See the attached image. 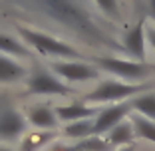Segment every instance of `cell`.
I'll list each match as a JSON object with an SVG mask.
<instances>
[{
    "mask_svg": "<svg viewBox=\"0 0 155 151\" xmlns=\"http://www.w3.org/2000/svg\"><path fill=\"white\" fill-rule=\"evenodd\" d=\"M34 8L42 10L46 16L60 22L62 26L70 28L78 36H82L91 46H105L111 50H123L117 42L105 32L104 28L94 20L90 12L84 6H80L76 0H24Z\"/></svg>",
    "mask_w": 155,
    "mask_h": 151,
    "instance_id": "6da1fadb",
    "label": "cell"
},
{
    "mask_svg": "<svg viewBox=\"0 0 155 151\" xmlns=\"http://www.w3.org/2000/svg\"><path fill=\"white\" fill-rule=\"evenodd\" d=\"M151 84H127V82H101L96 90H91L86 96V101L91 103H121V101L129 100V97H137V94L141 96V92L149 90Z\"/></svg>",
    "mask_w": 155,
    "mask_h": 151,
    "instance_id": "7a4b0ae2",
    "label": "cell"
},
{
    "mask_svg": "<svg viewBox=\"0 0 155 151\" xmlns=\"http://www.w3.org/2000/svg\"><path fill=\"white\" fill-rule=\"evenodd\" d=\"M18 34L24 38L26 44L34 48V50L42 52L46 56H56V58H70V60H80L82 54L72 48L70 44L58 40L54 36H48V34H42V32H36L32 28H26V26H18Z\"/></svg>",
    "mask_w": 155,
    "mask_h": 151,
    "instance_id": "3957f363",
    "label": "cell"
},
{
    "mask_svg": "<svg viewBox=\"0 0 155 151\" xmlns=\"http://www.w3.org/2000/svg\"><path fill=\"white\" fill-rule=\"evenodd\" d=\"M96 64L101 70L114 74L117 78H121V82L127 84H135V82H143L155 74V68L145 62H133V60H123V58H111V56H104L97 58Z\"/></svg>",
    "mask_w": 155,
    "mask_h": 151,
    "instance_id": "277c9868",
    "label": "cell"
},
{
    "mask_svg": "<svg viewBox=\"0 0 155 151\" xmlns=\"http://www.w3.org/2000/svg\"><path fill=\"white\" fill-rule=\"evenodd\" d=\"M28 94L32 96H70L74 90L68 84L60 82L48 70H34L28 78Z\"/></svg>",
    "mask_w": 155,
    "mask_h": 151,
    "instance_id": "5b68a950",
    "label": "cell"
},
{
    "mask_svg": "<svg viewBox=\"0 0 155 151\" xmlns=\"http://www.w3.org/2000/svg\"><path fill=\"white\" fill-rule=\"evenodd\" d=\"M133 111L129 101H121V103H114L110 107L101 110L94 119V135H104L110 133L115 125H119L123 121V117H127Z\"/></svg>",
    "mask_w": 155,
    "mask_h": 151,
    "instance_id": "8992f818",
    "label": "cell"
},
{
    "mask_svg": "<svg viewBox=\"0 0 155 151\" xmlns=\"http://www.w3.org/2000/svg\"><path fill=\"white\" fill-rule=\"evenodd\" d=\"M52 70L68 82H90L100 76L97 68L82 62H52Z\"/></svg>",
    "mask_w": 155,
    "mask_h": 151,
    "instance_id": "52a82bcc",
    "label": "cell"
},
{
    "mask_svg": "<svg viewBox=\"0 0 155 151\" xmlns=\"http://www.w3.org/2000/svg\"><path fill=\"white\" fill-rule=\"evenodd\" d=\"M26 129V117L10 105L0 107V139H18Z\"/></svg>",
    "mask_w": 155,
    "mask_h": 151,
    "instance_id": "ba28073f",
    "label": "cell"
},
{
    "mask_svg": "<svg viewBox=\"0 0 155 151\" xmlns=\"http://www.w3.org/2000/svg\"><path fill=\"white\" fill-rule=\"evenodd\" d=\"M145 44H147V30L145 22L139 20L131 30L125 32L123 36V50L137 62H145Z\"/></svg>",
    "mask_w": 155,
    "mask_h": 151,
    "instance_id": "9c48e42d",
    "label": "cell"
},
{
    "mask_svg": "<svg viewBox=\"0 0 155 151\" xmlns=\"http://www.w3.org/2000/svg\"><path fill=\"white\" fill-rule=\"evenodd\" d=\"M58 115H56V110H52L50 105H34L32 110L28 111V123H32L34 127L44 129V131H52V129L58 127Z\"/></svg>",
    "mask_w": 155,
    "mask_h": 151,
    "instance_id": "30bf717a",
    "label": "cell"
},
{
    "mask_svg": "<svg viewBox=\"0 0 155 151\" xmlns=\"http://www.w3.org/2000/svg\"><path fill=\"white\" fill-rule=\"evenodd\" d=\"M100 111L96 107H90L86 103H70V105H58L56 107V115L60 121L64 123H74V121H82V119H91Z\"/></svg>",
    "mask_w": 155,
    "mask_h": 151,
    "instance_id": "8fae6325",
    "label": "cell"
},
{
    "mask_svg": "<svg viewBox=\"0 0 155 151\" xmlns=\"http://www.w3.org/2000/svg\"><path fill=\"white\" fill-rule=\"evenodd\" d=\"M26 76V68L14 62L8 54H0V84H12L18 82Z\"/></svg>",
    "mask_w": 155,
    "mask_h": 151,
    "instance_id": "7c38bea8",
    "label": "cell"
},
{
    "mask_svg": "<svg viewBox=\"0 0 155 151\" xmlns=\"http://www.w3.org/2000/svg\"><path fill=\"white\" fill-rule=\"evenodd\" d=\"M135 129H133L131 121H121L119 125H115L110 133H107V143L111 147H127L133 145V139H135Z\"/></svg>",
    "mask_w": 155,
    "mask_h": 151,
    "instance_id": "4fadbf2b",
    "label": "cell"
},
{
    "mask_svg": "<svg viewBox=\"0 0 155 151\" xmlns=\"http://www.w3.org/2000/svg\"><path fill=\"white\" fill-rule=\"evenodd\" d=\"M129 103H131L135 113L155 121V94H141V96L133 97Z\"/></svg>",
    "mask_w": 155,
    "mask_h": 151,
    "instance_id": "5bb4252c",
    "label": "cell"
},
{
    "mask_svg": "<svg viewBox=\"0 0 155 151\" xmlns=\"http://www.w3.org/2000/svg\"><path fill=\"white\" fill-rule=\"evenodd\" d=\"M129 121L133 123L135 135L139 139H145V141H149V143H155V121H151V119L143 117V115H139V113L131 115Z\"/></svg>",
    "mask_w": 155,
    "mask_h": 151,
    "instance_id": "9a60e30c",
    "label": "cell"
},
{
    "mask_svg": "<svg viewBox=\"0 0 155 151\" xmlns=\"http://www.w3.org/2000/svg\"><path fill=\"white\" fill-rule=\"evenodd\" d=\"M54 137H56V135L52 131L30 133V135H26V137L22 139V143H20V151H38V149H42L44 145H48Z\"/></svg>",
    "mask_w": 155,
    "mask_h": 151,
    "instance_id": "2e32d148",
    "label": "cell"
},
{
    "mask_svg": "<svg viewBox=\"0 0 155 151\" xmlns=\"http://www.w3.org/2000/svg\"><path fill=\"white\" fill-rule=\"evenodd\" d=\"M64 133L72 139H86L94 135V119H82V121H74V123H68L64 129Z\"/></svg>",
    "mask_w": 155,
    "mask_h": 151,
    "instance_id": "e0dca14e",
    "label": "cell"
},
{
    "mask_svg": "<svg viewBox=\"0 0 155 151\" xmlns=\"http://www.w3.org/2000/svg\"><path fill=\"white\" fill-rule=\"evenodd\" d=\"M0 54H8V56H22V58H30L32 52L26 46H22L18 40H14L10 36L0 34Z\"/></svg>",
    "mask_w": 155,
    "mask_h": 151,
    "instance_id": "ac0fdd59",
    "label": "cell"
},
{
    "mask_svg": "<svg viewBox=\"0 0 155 151\" xmlns=\"http://www.w3.org/2000/svg\"><path fill=\"white\" fill-rule=\"evenodd\" d=\"M80 149L84 151H110V143H107V139H101L100 135H91V137H86L82 139V141L76 143Z\"/></svg>",
    "mask_w": 155,
    "mask_h": 151,
    "instance_id": "d6986e66",
    "label": "cell"
},
{
    "mask_svg": "<svg viewBox=\"0 0 155 151\" xmlns=\"http://www.w3.org/2000/svg\"><path fill=\"white\" fill-rule=\"evenodd\" d=\"M96 4L100 6V8L104 10L107 16H114V18H117V14H119L117 0H96Z\"/></svg>",
    "mask_w": 155,
    "mask_h": 151,
    "instance_id": "ffe728a7",
    "label": "cell"
},
{
    "mask_svg": "<svg viewBox=\"0 0 155 151\" xmlns=\"http://www.w3.org/2000/svg\"><path fill=\"white\" fill-rule=\"evenodd\" d=\"M52 151H84V149H80L78 145H58V147H54Z\"/></svg>",
    "mask_w": 155,
    "mask_h": 151,
    "instance_id": "44dd1931",
    "label": "cell"
},
{
    "mask_svg": "<svg viewBox=\"0 0 155 151\" xmlns=\"http://www.w3.org/2000/svg\"><path fill=\"white\" fill-rule=\"evenodd\" d=\"M147 42L151 44V48L155 52V28H147Z\"/></svg>",
    "mask_w": 155,
    "mask_h": 151,
    "instance_id": "7402d4cb",
    "label": "cell"
},
{
    "mask_svg": "<svg viewBox=\"0 0 155 151\" xmlns=\"http://www.w3.org/2000/svg\"><path fill=\"white\" fill-rule=\"evenodd\" d=\"M147 8H149V14H151V18L155 20V0H147Z\"/></svg>",
    "mask_w": 155,
    "mask_h": 151,
    "instance_id": "603a6c76",
    "label": "cell"
},
{
    "mask_svg": "<svg viewBox=\"0 0 155 151\" xmlns=\"http://www.w3.org/2000/svg\"><path fill=\"white\" fill-rule=\"evenodd\" d=\"M117 151H135V147H133V145H127V147H119Z\"/></svg>",
    "mask_w": 155,
    "mask_h": 151,
    "instance_id": "cb8c5ba5",
    "label": "cell"
},
{
    "mask_svg": "<svg viewBox=\"0 0 155 151\" xmlns=\"http://www.w3.org/2000/svg\"><path fill=\"white\" fill-rule=\"evenodd\" d=\"M0 151H10V149H8V147H0Z\"/></svg>",
    "mask_w": 155,
    "mask_h": 151,
    "instance_id": "d4e9b609",
    "label": "cell"
}]
</instances>
